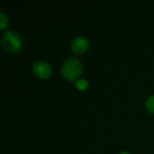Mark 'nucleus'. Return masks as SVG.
<instances>
[{
  "label": "nucleus",
  "mask_w": 154,
  "mask_h": 154,
  "mask_svg": "<svg viewBox=\"0 0 154 154\" xmlns=\"http://www.w3.org/2000/svg\"><path fill=\"white\" fill-rule=\"evenodd\" d=\"M33 74L42 79H49L52 74V67L44 60H38L32 65Z\"/></svg>",
  "instance_id": "3"
},
{
  "label": "nucleus",
  "mask_w": 154,
  "mask_h": 154,
  "mask_svg": "<svg viewBox=\"0 0 154 154\" xmlns=\"http://www.w3.org/2000/svg\"><path fill=\"white\" fill-rule=\"evenodd\" d=\"M9 23V20L7 15L4 12H0V27L2 30L5 29Z\"/></svg>",
  "instance_id": "6"
},
{
  "label": "nucleus",
  "mask_w": 154,
  "mask_h": 154,
  "mask_svg": "<svg viewBox=\"0 0 154 154\" xmlns=\"http://www.w3.org/2000/svg\"><path fill=\"white\" fill-rule=\"evenodd\" d=\"M119 154H131V153H129L128 152H120Z\"/></svg>",
  "instance_id": "8"
},
{
  "label": "nucleus",
  "mask_w": 154,
  "mask_h": 154,
  "mask_svg": "<svg viewBox=\"0 0 154 154\" xmlns=\"http://www.w3.org/2000/svg\"><path fill=\"white\" fill-rule=\"evenodd\" d=\"M89 47L88 40L83 36L76 37L71 42V50L76 54H83L85 53Z\"/></svg>",
  "instance_id": "4"
},
{
  "label": "nucleus",
  "mask_w": 154,
  "mask_h": 154,
  "mask_svg": "<svg viewBox=\"0 0 154 154\" xmlns=\"http://www.w3.org/2000/svg\"><path fill=\"white\" fill-rule=\"evenodd\" d=\"M145 106H146L147 110H148L150 113L154 114V95L153 96H151V97L146 100Z\"/></svg>",
  "instance_id": "7"
},
{
  "label": "nucleus",
  "mask_w": 154,
  "mask_h": 154,
  "mask_svg": "<svg viewBox=\"0 0 154 154\" xmlns=\"http://www.w3.org/2000/svg\"><path fill=\"white\" fill-rule=\"evenodd\" d=\"M76 88L79 90L84 91L88 88V82L85 79H79L76 81Z\"/></svg>",
  "instance_id": "5"
},
{
  "label": "nucleus",
  "mask_w": 154,
  "mask_h": 154,
  "mask_svg": "<svg viewBox=\"0 0 154 154\" xmlns=\"http://www.w3.org/2000/svg\"><path fill=\"white\" fill-rule=\"evenodd\" d=\"M2 46L9 53H17L23 47L21 35L14 31H6L2 37Z\"/></svg>",
  "instance_id": "2"
},
{
  "label": "nucleus",
  "mask_w": 154,
  "mask_h": 154,
  "mask_svg": "<svg viewBox=\"0 0 154 154\" xmlns=\"http://www.w3.org/2000/svg\"><path fill=\"white\" fill-rule=\"evenodd\" d=\"M61 72L69 81H77L83 72V65L78 59L69 58L64 61Z\"/></svg>",
  "instance_id": "1"
}]
</instances>
